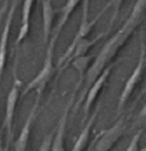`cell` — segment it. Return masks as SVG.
I'll use <instances>...</instances> for the list:
<instances>
[{"label":"cell","mask_w":146,"mask_h":151,"mask_svg":"<svg viewBox=\"0 0 146 151\" xmlns=\"http://www.w3.org/2000/svg\"><path fill=\"white\" fill-rule=\"evenodd\" d=\"M145 5L146 0H137L131 13L125 21V23L123 24V26L119 28V31H117V33L114 36H111L105 42L103 47L101 48L100 52L94 57V59H93L94 61H92V63L90 64L87 72H86V75L84 76L85 81L83 82H85V86H84V90L80 96L79 100L74 105V108H73L74 113H76L82 102L84 101L86 93H87L88 89L90 88V86L93 84V82L97 79V77L102 73V70L108 64L112 63V59L117 56L119 51L125 46L128 40L131 38L132 34L142 23V14L145 10Z\"/></svg>","instance_id":"6da1fadb"},{"label":"cell","mask_w":146,"mask_h":151,"mask_svg":"<svg viewBox=\"0 0 146 151\" xmlns=\"http://www.w3.org/2000/svg\"><path fill=\"white\" fill-rule=\"evenodd\" d=\"M55 48L48 46L47 50H46V56L44 59V63L42 68L40 70L38 75L30 82L27 84L25 89L23 90L22 93V97H24L31 91H36L37 95L41 96L42 93L44 92L46 86H47L48 82L51 79L53 73H54V66H53V52H54Z\"/></svg>","instance_id":"7a4b0ae2"},{"label":"cell","mask_w":146,"mask_h":151,"mask_svg":"<svg viewBox=\"0 0 146 151\" xmlns=\"http://www.w3.org/2000/svg\"><path fill=\"white\" fill-rule=\"evenodd\" d=\"M144 68H145V45L143 43H141L140 56H139L138 63H137L136 68H134L131 76L129 77L128 81L126 82L123 91H122V93H121V96H119V98L118 109H117L118 113H121L123 108L125 107L128 99L131 96L132 92L134 91L135 87H136L137 84L140 82L141 78H142V75H143V72H144Z\"/></svg>","instance_id":"3957f363"},{"label":"cell","mask_w":146,"mask_h":151,"mask_svg":"<svg viewBox=\"0 0 146 151\" xmlns=\"http://www.w3.org/2000/svg\"><path fill=\"white\" fill-rule=\"evenodd\" d=\"M126 128L127 122L125 117H121L111 128L103 131L97 136V139L95 140L94 151H110L114 144L122 138Z\"/></svg>","instance_id":"277c9868"},{"label":"cell","mask_w":146,"mask_h":151,"mask_svg":"<svg viewBox=\"0 0 146 151\" xmlns=\"http://www.w3.org/2000/svg\"><path fill=\"white\" fill-rule=\"evenodd\" d=\"M22 82L19 80L17 75V64L13 70V83L10 88L9 92L6 99V109H5V119H4V128L7 134V143H9L12 138V127H13V119H14L15 107L19 100V87Z\"/></svg>","instance_id":"5b68a950"},{"label":"cell","mask_w":146,"mask_h":151,"mask_svg":"<svg viewBox=\"0 0 146 151\" xmlns=\"http://www.w3.org/2000/svg\"><path fill=\"white\" fill-rule=\"evenodd\" d=\"M101 17H102V15H101L100 13H98L93 21H89V19H88V17H89V9H88V8H83V12H82V17H81V23H80L78 32L76 33V35H75L72 43H70V45L68 47V49L65 50V52L63 53V55L58 59V61H57V68H63V64H65V63L66 61V59L70 57L72 51L74 50L76 44L78 43L81 39L86 38L88 35H89V33L92 31L93 27L95 26V24L98 22V19H100Z\"/></svg>","instance_id":"8992f818"},{"label":"cell","mask_w":146,"mask_h":151,"mask_svg":"<svg viewBox=\"0 0 146 151\" xmlns=\"http://www.w3.org/2000/svg\"><path fill=\"white\" fill-rule=\"evenodd\" d=\"M116 64H117V61H114V63H110L109 64H108L104 70H102V73L97 77V79L93 82V84L90 86V88L88 89L87 93H86L87 96H86V100H85L84 107H83V111H84L83 123L87 119L88 115H89V112H90V109H91L92 104L94 103L95 100H96L99 92L102 90L105 82L107 81L108 77L110 76V73H111L112 68H114Z\"/></svg>","instance_id":"52a82bcc"},{"label":"cell","mask_w":146,"mask_h":151,"mask_svg":"<svg viewBox=\"0 0 146 151\" xmlns=\"http://www.w3.org/2000/svg\"><path fill=\"white\" fill-rule=\"evenodd\" d=\"M19 0H12L10 8L7 12V15L5 17L4 22L3 30H2L1 36H0V83H1L3 72L5 68L6 59H7V47H8V39H9L10 29L12 25V19L14 17L15 10H17V4Z\"/></svg>","instance_id":"ba28073f"},{"label":"cell","mask_w":146,"mask_h":151,"mask_svg":"<svg viewBox=\"0 0 146 151\" xmlns=\"http://www.w3.org/2000/svg\"><path fill=\"white\" fill-rule=\"evenodd\" d=\"M40 98H41V96L37 95L34 105H33L32 109H31L25 124H24L23 128H22L21 134H19V138L17 139V141L14 143V151H27V146H28L29 138H30L31 134V128H32V125L37 116V112H38Z\"/></svg>","instance_id":"9c48e42d"},{"label":"cell","mask_w":146,"mask_h":151,"mask_svg":"<svg viewBox=\"0 0 146 151\" xmlns=\"http://www.w3.org/2000/svg\"><path fill=\"white\" fill-rule=\"evenodd\" d=\"M80 2H81V0H66L65 4L61 7V9H60V13H61L60 19H59V21L57 22L54 31H52L49 42H48V44H47L48 46H51V47L55 48L57 39H58V37H59V35H60L61 31H63V27L65 26L66 22L68 21V19L70 17V15H72L74 9L78 6V4Z\"/></svg>","instance_id":"30bf717a"},{"label":"cell","mask_w":146,"mask_h":151,"mask_svg":"<svg viewBox=\"0 0 146 151\" xmlns=\"http://www.w3.org/2000/svg\"><path fill=\"white\" fill-rule=\"evenodd\" d=\"M75 95L70 98V102L66 105L65 111H63V115L60 116L56 127V131H55V136L53 139V142L51 143V151H65V129L66 124H68V112H70V106H72L73 102H74Z\"/></svg>","instance_id":"8fae6325"},{"label":"cell","mask_w":146,"mask_h":151,"mask_svg":"<svg viewBox=\"0 0 146 151\" xmlns=\"http://www.w3.org/2000/svg\"><path fill=\"white\" fill-rule=\"evenodd\" d=\"M42 8V33H43V42L48 44L52 33V23L56 12L52 6L51 0H41Z\"/></svg>","instance_id":"7c38bea8"},{"label":"cell","mask_w":146,"mask_h":151,"mask_svg":"<svg viewBox=\"0 0 146 151\" xmlns=\"http://www.w3.org/2000/svg\"><path fill=\"white\" fill-rule=\"evenodd\" d=\"M107 34V32L105 33H101V34L97 35L95 38H93V39L89 40L87 39V37L86 38H83V39H81L78 43L76 44V46H75L74 50L72 51V53H70V57H68V59H66V61L63 64V66L61 68H65L66 66L70 64V61L73 60L74 58H76V57H79V56H82V55H86L88 52H89V50L91 49L93 46L95 45V44H97L99 42V40H101L103 37L105 36V35Z\"/></svg>","instance_id":"4fadbf2b"},{"label":"cell","mask_w":146,"mask_h":151,"mask_svg":"<svg viewBox=\"0 0 146 151\" xmlns=\"http://www.w3.org/2000/svg\"><path fill=\"white\" fill-rule=\"evenodd\" d=\"M35 0H24L23 3V12H22V23L19 27V34H17L15 45H19L28 36L30 32V23H31V14H32V8Z\"/></svg>","instance_id":"5bb4252c"},{"label":"cell","mask_w":146,"mask_h":151,"mask_svg":"<svg viewBox=\"0 0 146 151\" xmlns=\"http://www.w3.org/2000/svg\"><path fill=\"white\" fill-rule=\"evenodd\" d=\"M100 110V104L97 106V108L95 109V111L92 113V115L90 116V119L87 121L85 127L82 130L81 134L79 135V138L76 141V143L74 144V147L72 148L70 151H83L85 149V147L87 146L88 140H89L90 136V132H91V129L93 125H94L95 121H96V117L98 115V112Z\"/></svg>","instance_id":"9a60e30c"},{"label":"cell","mask_w":146,"mask_h":151,"mask_svg":"<svg viewBox=\"0 0 146 151\" xmlns=\"http://www.w3.org/2000/svg\"><path fill=\"white\" fill-rule=\"evenodd\" d=\"M94 57H95L94 55H87V54L82 55V56H79V57L74 58L70 63L79 72V82H78V84H77L76 89H75V90H78L79 87L81 86V84L83 83L85 73L87 72L88 68H89L90 64L92 63Z\"/></svg>","instance_id":"2e32d148"},{"label":"cell","mask_w":146,"mask_h":151,"mask_svg":"<svg viewBox=\"0 0 146 151\" xmlns=\"http://www.w3.org/2000/svg\"><path fill=\"white\" fill-rule=\"evenodd\" d=\"M124 2H125V0H109V1L106 3L104 8H103V9L99 12L101 15H103L108 8H110V7L112 8V15H111V19H110L109 24H108V31H110L111 27L114 26V23H116L117 19H118V17H119V10H121Z\"/></svg>","instance_id":"e0dca14e"},{"label":"cell","mask_w":146,"mask_h":151,"mask_svg":"<svg viewBox=\"0 0 146 151\" xmlns=\"http://www.w3.org/2000/svg\"><path fill=\"white\" fill-rule=\"evenodd\" d=\"M141 136H142V130H139L137 132V134L132 138L127 151H138V142L140 140Z\"/></svg>","instance_id":"ac0fdd59"},{"label":"cell","mask_w":146,"mask_h":151,"mask_svg":"<svg viewBox=\"0 0 146 151\" xmlns=\"http://www.w3.org/2000/svg\"><path fill=\"white\" fill-rule=\"evenodd\" d=\"M52 137L53 132L45 137L42 141V144L40 146L39 151H51V143H52Z\"/></svg>","instance_id":"d6986e66"},{"label":"cell","mask_w":146,"mask_h":151,"mask_svg":"<svg viewBox=\"0 0 146 151\" xmlns=\"http://www.w3.org/2000/svg\"><path fill=\"white\" fill-rule=\"evenodd\" d=\"M8 3H9V0H3V4H2L1 8H0V27H1L2 21H3V14H4V12H5L6 8H7Z\"/></svg>","instance_id":"ffe728a7"},{"label":"cell","mask_w":146,"mask_h":151,"mask_svg":"<svg viewBox=\"0 0 146 151\" xmlns=\"http://www.w3.org/2000/svg\"><path fill=\"white\" fill-rule=\"evenodd\" d=\"M90 1H91V0H84L83 1V8H88V9H89Z\"/></svg>","instance_id":"44dd1931"},{"label":"cell","mask_w":146,"mask_h":151,"mask_svg":"<svg viewBox=\"0 0 146 151\" xmlns=\"http://www.w3.org/2000/svg\"><path fill=\"white\" fill-rule=\"evenodd\" d=\"M0 151H8V148L7 147H3V146L0 144Z\"/></svg>","instance_id":"7402d4cb"},{"label":"cell","mask_w":146,"mask_h":151,"mask_svg":"<svg viewBox=\"0 0 146 151\" xmlns=\"http://www.w3.org/2000/svg\"><path fill=\"white\" fill-rule=\"evenodd\" d=\"M143 151H145V149H143Z\"/></svg>","instance_id":"603a6c76"},{"label":"cell","mask_w":146,"mask_h":151,"mask_svg":"<svg viewBox=\"0 0 146 151\" xmlns=\"http://www.w3.org/2000/svg\"><path fill=\"white\" fill-rule=\"evenodd\" d=\"M0 84H1V83H0Z\"/></svg>","instance_id":"cb8c5ba5"}]
</instances>
